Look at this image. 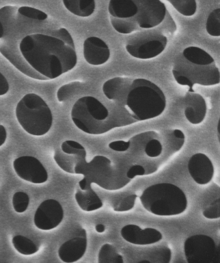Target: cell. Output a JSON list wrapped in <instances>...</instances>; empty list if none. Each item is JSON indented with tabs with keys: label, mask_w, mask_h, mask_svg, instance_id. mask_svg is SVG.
<instances>
[{
	"label": "cell",
	"mask_w": 220,
	"mask_h": 263,
	"mask_svg": "<svg viewBox=\"0 0 220 263\" xmlns=\"http://www.w3.org/2000/svg\"><path fill=\"white\" fill-rule=\"evenodd\" d=\"M19 49L31 70V78L36 80L55 79L77 64L75 46L51 34L27 35L21 41Z\"/></svg>",
	"instance_id": "obj_1"
},
{
	"label": "cell",
	"mask_w": 220,
	"mask_h": 263,
	"mask_svg": "<svg viewBox=\"0 0 220 263\" xmlns=\"http://www.w3.org/2000/svg\"><path fill=\"white\" fill-rule=\"evenodd\" d=\"M185 116L193 124H198L204 119L206 114V103L204 98L195 92H188L185 97Z\"/></svg>",
	"instance_id": "obj_16"
},
{
	"label": "cell",
	"mask_w": 220,
	"mask_h": 263,
	"mask_svg": "<svg viewBox=\"0 0 220 263\" xmlns=\"http://www.w3.org/2000/svg\"><path fill=\"white\" fill-rule=\"evenodd\" d=\"M217 137L218 138V140L219 141V135H220V121H219V120H218V124H217Z\"/></svg>",
	"instance_id": "obj_40"
},
{
	"label": "cell",
	"mask_w": 220,
	"mask_h": 263,
	"mask_svg": "<svg viewBox=\"0 0 220 263\" xmlns=\"http://www.w3.org/2000/svg\"><path fill=\"white\" fill-rule=\"evenodd\" d=\"M183 55L187 61L198 65H208L215 63L208 52L197 47H187L184 50Z\"/></svg>",
	"instance_id": "obj_20"
},
{
	"label": "cell",
	"mask_w": 220,
	"mask_h": 263,
	"mask_svg": "<svg viewBox=\"0 0 220 263\" xmlns=\"http://www.w3.org/2000/svg\"><path fill=\"white\" fill-rule=\"evenodd\" d=\"M87 247L86 232L82 229L78 235L63 243L58 249L59 258L64 262H74L85 254Z\"/></svg>",
	"instance_id": "obj_13"
},
{
	"label": "cell",
	"mask_w": 220,
	"mask_h": 263,
	"mask_svg": "<svg viewBox=\"0 0 220 263\" xmlns=\"http://www.w3.org/2000/svg\"><path fill=\"white\" fill-rule=\"evenodd\" d=\"M86 151L79 143L74 140H66L61 145V149H56L54 159L64 171L83 175L78 182L81 189L91 187L92 183L108 190H116L126 185L131 180L126 175L111 165L107 157L97 155L87 162Z\"/></svg>",
	"instance_id": "obj_2"
},
{
	"label": "cell",
	"mask_w": 220,
	"mask_h": 263,
	"mask_svg": "<svg viewBox=\"0 0 220 263\" xmlns=\"http://www.w3.org/2000/svg\"><path fill=\"white\" fill-rule=\"evenodd\" d=\"M144 168L140 165L132 166L127 172L126 175L130 179L134 178L136 176H142L145 174Z\"/></svg>",
	"instance_id": "obj_35"
},
{
	"label": "cell",
	"mask_w": 220,
	"mask_h": 263,
	"mask_svg": "<svg viewBox=\"0 0 220 263\" xmlns=\"http://www.w3.org/2000/svg\"><path fill=\"white\" fill-rule=\"evenodd\" d=\"M12 242L16 250L23 255H32L38 250L37 246L31 240L23 235L14 236Z\"/></svg>",
	"instance_id": "obj_22"
},
{
	"label": "cell",
	"mask_w": 220,
	"mask_h": 263,
	"mask_svg": "<svg viewBox=\"0 0 220 263\" xmlns=\"http://www.w3.org/2000/svg\"><path fill=\"white\" fill-rule=\"evenodd\" d=\"M75 198L79 206L85 211H94L103 206L101 199L92 187L85 190L77 188Z\"/></svg>",
	"instance_id": "obj_17"
},
{
	"label": "cell",
	"mask_w": 220,
	"mask_h": 263,
	"mask_svg": "<svg viewBox=\"0 0 220 263\" xmlns=\"http://www.w3.org/2000/svg\"><path fill=\"white\" fill-rule=\"evenodd\" d=\"M126 105L137 121L158 117L165 109L164 93L156 84L144 79L132 80L127 93Z\"/></svg>",
	"instance_id": "obj_3"
},
{
	"label": "cell",
	"mask_w": 220,
	"mask_h": 263,
	"mask_svg": "<svg viewBox=\"0 0 220 263\" xmlns=\"http://www.w3.org/2000/svg\"><path fill=\"white\" fill-rule=\"evenodd\" d=\"M206 31L213 36L220 35V9L216 8L210 12L206 24Z\"/></svg>",
	"instance_id": "obj_26"
},
{
	"label": "cell",
	"mask_w": 220,
	"mask_h": 263,
	"mask_svg": "<svg viewBox=\"0 0 220 263\" xmlns=\"http://www.w3.org/2000/svg\"><path fill=\"white\" fill-rule=\"evenodd\" d=\"M105 227L103 224H97L95 226V230L99 233H103L105 231Z\"/></svg>",
	"instance_id": "obj_39"
},
{
	"label": "cell",
	"mask_w": 220,
	"mask_h": 263,
	"mask_svg": "<svg viewBox=\"0 0 220 263\" xmlns=\"http://www.w3.org/2000/svg\"><path fill=\"white\" fill-rule=\"evenodd\" d=\"M121 235L127 242L137 245L153 244L162 238L161 233L156 229L151 228L142 229L133 224L123 227L121 230Z\"/></svg>",
	"instance_id": "obj_12"
},
{
	"label": "cell",
	"mask_w": 220,
	"mask_h": 263,
	"mask_svg": "<svg viewBox=\"0 0 220 263\" xmlns=\"http://www.w3.org/2000/svg\"><path fill=\"white\" fill-rule=\"evenodd\" d=\"M184 253L189 263H213L219 259L214 240L206 235L197 234L187 238L184 242Z\"/></svg>",
	"instance_id": "obj_8"
},
{
	"label": "cell",
	"mask_w": 220,
	"mask_h": 263,
	"mask_svg": "<svg viewBox=\"0 0 220 263\" xmlns=\"http://www.w3.org/2000/svg\"><path fill=\"white\" fill-rule=\"evenodd\" d=\"M16 174L27 181L40 184L45 182L48 178V173L42 163L33 156H24L13 161Z\"/></svg>",
	"instance_id": "obj_11"
},
{
	"label": "cell",
	"mask_w": 220,
	"mask_h": 263,
	"mask_svg": "<svg viewBox=\"0 0 220 263\" xmlns=\"http://www.w3.org/2000/svg\"><path fill=\"white\" fill-rule=\"evenodd\" d=\"M143 207L158 216H172L184 212L187 206L184 192L170 183H159L147 187L139 197Z\"/></svg>",
	"instance_id": "obj_4"
},
{
	"label": "cell",
	"mask_w": 220,
	"mask_h": 263,
	"mask_svg": "<svg viewBox=\"0 0 220 263\" xmlns=\"http://www.w3.org/2000/svg\"><path fill=\"white\" fill-rule=\"evenodd\" d=\"M7 138V132L5 128L2 125H0V146L5 142Z\"/></svg>",
	"instance_id": "obj_37"
},
{
	"label": "cell",
	"mask_w": 220,
	"mask_h": 263,
	"mask_svg": "<svg viewBox=\"0 0 220 263\" xmlns=\"http://www.w3.org/2000/svg\"><path fill=\"white\" fill-rule=\"evenodd\" d=\"M137 12L133 18L142 29L155 27L165 19L167 9L160 0H133Z\"/></svg>",
	"instance_id": "obj_9"
},
{
	"label": "cell",
	"mask_w": 220,
	"mask_h": 263,
	"mask_svg": "<svg viewBox=\"0 0 220 263\" xmlns=\"http://www.w3.org/2000/svg\"><path fill=\"white\" fill-rule=\"evenodd\" d=\"M63 2L69 11L81 17L90 16L95 8V0H63Z\"/></svg>",
	"instance_id": "obj_19"
},
{
	"label": "cell",
	"mask_w": 220,
	"mask_h": 263,
	"mask_svg": "<svg viewBox=\"0 0 220 263\" xmlns=\"http://www.w3.org/2000/svg\"><path fill=\"white\" fill-rule=\"evenodd\" d=\"M136 197L135 194H131L123 198L114 205V210L117 212H124L132 209L134 205Z\"/></svg>",
	"instance_id": "obj_30"
},
{
	"label": "cell",
	"mask_w": 220,
	"mask_h": 263,
	"mask_svg": "<svg viewBox=\"0 0 220 263\" xmlns=\"http://www.w3.org/2000/svg\"><path fill=\"white\" fill-rule=\"evenodd\" d=\"M17 12L25 17L38 21H43L48 18V15L44 11L29 6L20 7Z\"/></svg>",
	"instance_id": "obj_28"
},
{
	"label": "cell",
	"mask_w": 220,
	"mask_h": 263,
	"mask_svg": "<svg viewBox=\"0 0 220 263\" xmlns=\"http://www.w3.org/2000/svg\"><path fill=\"white\" fill-rule=\"evenodd\" d=\"M84 83L74 81L62 85L57 91L56 96L59 102H65L73 95L84 88Z\"/></svg>",
	"instance_id": "obj_24"
},
{
	"label": "cell",
	"mask_w": 220,
	"mask_h": 263,
	"mask_svg": "<svg viewBox=\"0 0 220 263\" xmlns=\"http://www.w3.org/2000/svg\"><path fill=\"white\" fill-rule=\"evenodd\" d=\"M122 256L112 245L105 243L101 248L98 255V263H123Z\"/></svg>",
	"instance_id": "obj_23"
},
{
	"label": "cell",
	"mask_w": 220,
	"mask_h": 263,
	"mask_svg": "<svg viewBox=\"0 0 220 263\" xmlns=\"http://www.w3.org/2000/svg\"><path fill=\"white\" fill-rule=\"evenodd\" d=\"M204 217L209 218H218L219 217V200H216L210 206L203 212Z\"/></svg>",
	"instance_id": "obj_33"
},
{
	"label": "cell",
	"mask_w": 220,
	"mask_h": 263,
	"mask_svg": "<svg viewBox=\"0 0 220 263\" xmlns=\"http://www.w3.org/2000/svg\"><path fill=\"white\" fill-rule=\"evenodd\" d=\"M108 11L113 17L129 18L136 15L137 7L133 0H110Z\"/></svg>",
	"instance_id": "obj_18"
},
{
	"label": "cell",
	"mask_w": 220,
	"mask_h": 263,
	"mask_svg": "<svg viewBox=\"0 0 220 263\" xmlns=\"http://www.w3.org/2000/svg\"><path fill=\"white\" fill-rule=\"evenodd\" d=\"M50 34L59 38L71 46H75L72 36L69 31L65 28H60L54 30L51 32Z\"/></svg>",
	"instance_id": "obj_32"
},
{
	"label": "cell",
	"mask_w": 220,
	"mask_h": 263,
	"mask_svg": "<svg viewBox=\"0 0 220 263\" xmlns=\"http://www.w3.org/2000/svg\"><path fill=\"white\" fill-rule=\"evenodd\" d=\"M130 142L123 140H117L110 142L108 146L109 148L116 152L126 151L130 147Z\"/></svg>",
	"instance_id": "obj_34"
},
{
	"label": "cell",
	"mask_w": 220,
	"mask_h": 263,
	"mask_svg": "<svg viewBox=\"0 0 220 263\" xmlns=\"http://www.w3.org/2000/svg\"><path fill=\"white\" fill-rule=\"evenodd\" d=\"M64 218V210L60 203L53 199L43 201L34 216L35 226L42 230H50L57 227Z\"/></svg>",
	"instance_id": "obj_10"
},
{
	"label": "cell",
	"mask_w": 220,
	"mask_h": 263,
	"mask_svg": "<svg viewBox=\"0 0 220 263\" xmlns=\"http://www.w3.org/2000/svg\"><path fill=\"white\" fill-rule=\"evenodd\" d=\"M145 152L150 157H157L162 152V145L158 140L151 139L146 144Z\"/></svg>",
	"instance_id": "obj_31"
},
{
	"label": "cell",
	"mask_w": 220,
	"mask_h": 263,
	"mask_svg": "<svg viewBox=\"0 0 220 263\" xmlns=\"http://www.w3.org/2000/svg\"><path fill=\"white\" fill-rule=\"evenodd\" d=\"M15 115L18 122L28 134L43 136L51 128L52 112L45 101L38 95L30 93L18 102Z\"/></svg>",
	"instance_id": "obj_5"
},
{
	"label": "cell",
	"mask_w": 220,
	"mask_h": 263,
	"mask_svg": "<svg viewBox=\"0 0 220 263\" xmlns=\"http://www.w3.org/2000/svg\"><path fill=\"white\" fill-rule=\"evenodd\" d=\"M29 203L28 195L24 192L14 193L12 197V204L14 210L19 213L24 212L28 208Z\"/></svg>",
	"instance_id": "obj_29"
},
{
	"label": "cell",
	"mask_w": 220,
	"mask_h": 263,
	"mask_svg": "<svg viewBox=\"0 0 220 263\" xmlns=\"http://www.w3.org/2000/svg\"><path fill=\"white\" fill-rule=\"evenodd\" d=\"M183 60L176 62L172 73L178 84L189 86L188 92H194L192 87L195 84L209 86L219 83V71L215 63L198 65Z\"/></svg>",
	"instance_id": "obj_7"
},
{
	"label": "cell",
	"mask_w": 220,
	"mask_h": 263,
	"mask_svg": "<svg viewBox=\"0 0 220 263\" xmlns=\"http://www.w3.org/2000/svg\"><path fill=\"white\" fill-rule=\"evenodd\" d=\"M83 55L86 62L90 65H99L105 63L110 55L107 44L96 36L87 38L83 44Z\"/></svg>",
	"instance_id": "obj_15"
},
{
	"label": "cell",
	"mask_w": 220,
	"mask_h": 263,
	"mask_svg": "<svg viewBox=\"0 0 220 263\" xmlns=\"http://www.w3.org/2000/svg\"><path fill=\"white\" fill-rule=\"evenodd\" d=\"M168 39L159 28L142 29L132 34L126 42V49L132 57L150 59L160 54L165 49Z\"/></svg>",
	"instance_id": "obj_6"
},
{
	"label": "cell",
	"mask_w": 220,
	"mask_h": 263,
	"mask_svg": "<svg viewBox=\"0 0 220 263\" xmlns=\"http://www.w3.org/2000/svg\"><path fill=\"white\" fill-rule=\"evenodd\" d=\"M16 8L12 6H6L0 8V39L5 34L8 24L13 20Z\"/></svg>",
	"instance_id": "obj_27"
},
{
	"label": "cell",
	"mask_w": 220,
	"mask_h": 263,
	"mask_svg": "<svg viewBox=\"0 0 220 263\" xmlns=\"http://www.w3.org/2000/svg\"><path fill=\"white\" fill-rule=\"evenodd\" d=\"M8 82L4 76L0 72V96L6 94L9 90Z\"/></svg>",
	"instance_id": "obj_36"
},
{
	"label": "cell",
	"mask_w": 220,
	"mask_h": 263,
	"mask_svg": "<svg viewBox=\"0 0 220 263\" xmlns=\"http://www.w3.org/2000/svg\"><path fill=\"white\" fill-rule=\"evenodd\" d=\"M181 14L185 16L193 15L197 9L196 0H167Z\"/></svg>",
	"instance_id": "obj_25"
},
{
	"label": "cell",
	"mask_w": 220,
	"mask_h": 263,
	"mask_svg": "<svg viewBox=\"0 0 220 263\" xmlns=\"http://www.w3.org/2000/svg\"><path fill=\"white\" fill-rule=\"evenodd\" d=\"M110 20L113 28L119 33L130 34L142 29L132 17L118 18L110 15Z\"/></svg>",
	"instance_id": "obj_21"
},
{
	"label": "cell",
	"mask_w": 220,
	"mask_h": 263,
	"mask_svg": "<svg viewBox=\"0 0 220 263\" xmlns=\"http://www.w3.org/2000/svg\"><path fill=\"white\" fill-rule=\"evenodd\" d=\"M150 261L148 260H143L141 261H139V262H149Z\"/></svg>",
	"instance_id": "obj_41"
},
{
	"label": "cell",
	"mask_w": 220,
	"mask_h": 263,
	"mask_svg": "<svg viewBox=\"0 0 220 263\" xmlns=\"http://www.w3.org/2000/svg\"><path fill=\"white\" fill-rule=\"evenodd\" d=\"M188 169L194 181L201 185L209 183L214 174L212 162L202 153H197L191 156L188 161Z\"/></svg>",
	"instance_id": "obj_14"
},
{
	"label": "cell",
	"mask_w": 220,
	"mask_h": 263,
	"mask_svg": "<svg viewBox=\"0 0 220 263\" xmlns=\"http://www.w3.org/2000/svg\"><path fill=\"white\" fill-rule=\"evenodd\" d=\"M173 134L175 138L184 140L185 135L181 130L178 129H174L173 132Z\"/></svg>",
	"instance_id": "obj_38"
}]
</instances>
